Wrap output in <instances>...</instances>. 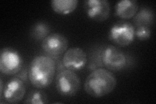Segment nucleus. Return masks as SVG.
<instances>
[{
    "label": "nucleus",
    "mask_w": 156,
    "mask_h": 104,
    "mask_svg": "<svg viewBox=\"0 0 156 104\" xmlns=\"http://www.w3.org/2000/svg\"><path fill=\"white\" fill-rule=\"evenodd\" d=\"M50 32V27L44 22H37L31 28V36L37 41L44 40L49 35Z\"/></svg>",
    "instance_id": "obj_14"
},
{
    "label": "nucleus",
    "mask_w": 156,
    "mask_h": 104,
    "mask_svg": "<svg viewBox=\"0 0 156 104\" xmlns=\"http://www.w3.org/2000/svg\"><path fill=\"white\" fill-rule=\"evenodd\" d=\"M56 71V63L48 56H38L34 58L28 68V79L37 88H44L51 85Z\"/></svg>",
    "instance_id": "obj_1"
},
{
    "label": "nucleus",
    "mask_w": 156,
    "mask_h": 104,
    "mask_svg": "<svg viewBox=\"0 0 156 104\" xmlns=\"http://www.w3.org/2000/svg\"><path fill=\"white\" fill-rule=\"evenodd\" d=\"M114 74L104 68H96L87 76L84 84L85 92L94 98H101L109 95L116 86Z\"/></svg>",
    "instance_id": "obj_2"
},
{
    "label": "nucleus",
    "mask_w": 156,
    "mask_h": 104,
    "mask_svg": "<svg viewBox=\"0 0 156 104\" xmlns=\"http://www.w3.org/2000/svg\"><path fill=\"white\" fill-rule=\"evenodd\" d=\"M55 87L61 96H74L80 89L81 80L74 71L66 69L57 76Z\"/></svg>",
    "instance_id": "obj_3"
},
{
    "label": "nucleus",
    "mask_w": 156,
    "mask_h": 104,
    "mask_svg": "<svg viewBox=\"0 0 156 104\" xmlns=\"http://www.w3.org/2000/svg\"><path fill=\"white\" fill-rule=\"evenodd\" d=\"M42 49L50 57H58L67 50L68 39L60 33L50 34L42 41Z\"/></svg>",
    "instance_id": "obj_8"
},
{
    "label": "nucleus",
    "mask_w": 156,
    "mask_h": 104,
    "mask_svg": "<svg viewBox=\"0 0 156 104\" xmlns=\"http://www.w3.org/2000/svg\"><path fill=\"white\" fill-rule=\"evenodd\" d=\"M135 34L139 41H146L151 37V30L148 27H137L135 29Z\"/></svg>",
    "instance_id": "obj_16"
},
{
    "label": "nucleus",
    "mask_w": 156,
    "mask_h": 104,
    "mask_svg": "<svg viewBox=\"0 0 156 104\" xmlns=\"http://www.w3.org/2000/svg\"><path fill=\"white\" fill-rule=\"evenodd\" d=\"M0 85H1V87H0V96H1L3 95L4 88H5L4 84H3V80H2V78L0 79Z\"/></svg>",
    "instance_id": "obj_17"
},
{
    "label": "nucleus",
    "mask_w": 156,
    "mask_h": 104,
    "mask_svg": "<svg viewBox=\"0 0 156 104\" xmlns=\"http://www.w3.org/2000/svg\"><path fill=\"white\" fill-rule=\"evenodd\" d=\"M77 0H53L51 2L53 11L59 14H68L74 12L77 8Z\"/></svg>",
    "instance_id": "obj_13"
},
{
    "label": "nucleus",
    "mask_w": 156,
    "mask_h": 104,
    "mask_svg": "<svg viewBox=\"0 0 156 104\" xmlns=\"http://www.w3.org/2000/svg\"><path fill=\"white\" fill-rule=\"evenodd\" d=\"M100 57L103 65L111 71L123 70L128 63L125 53L113 45H107L102 48Z\"/></svg>",
    "instance_id": "obj_4"
},
{
    "label": "nucleus",
    "mask_w": 156,
    "mask_h": 104,
    "mask_svg": "<svg viewBox=\"0 0 156 104\" xmlns=\"http://www.w3.org/2000/svg\"><path fill=\"white\" fill-rule=\"evenodd\" d=\"M24 103L28 104H44L49 103L48 96L46 92L41 90H33L29 93Z\"/></svg>",
    "instance_id": "obj_15"
},
{
    "label": "nucleus",
    "mask_w": 156,
    "mask_h": 104,
    "mask_svg": "<svg viewBox=\"0 0 156 104\" xmlns=\"http://www.w3.org/2000/svg\"><path fill=\"white\" fill-rule=\"evenodd\" d=\"M87 62V54L80 48H72L65 52L62 57V65L67 70H80L83 68Z\"/></svg>",
    "instance_id": "obj_10"
},
{
    "label": "nucleus",
    "mask_w": 156,
    "mask_h": 104,
    "mask_svg": "<svg viewBox=\"0 0 156 104\" xmlns=\"http://www.w3.org/2000/svg\"><path fill=\"white\" fill-rule=\"evenodd\" d=\"M139 10V3L135 0H122L115 6V14L122 19L133 18Z\"/></svg>",
    "instance_id": "obj_11"
},
{
    "label": "nucleus",
    "mask_w": 156,
    "mask_h": 104,
    "mask_svg": "<svg viewBox=\"0 0 156 104\" xmlns=\"http://www.w3.org/2000/svg\"><path fill=\"white\" fill-rule=\"evenodd\" d=\"M84 9L88 17L96 22L105 21L110 15V4L107 0H87Z\"/></svg>",
    "instance_id": "obj_9"
},
{
    "label": "nucleus",
    "mask_w": 156,
    "mask_h": 104,
    "mask_svg": "<svg viewBox=\"0 0 156 104\" xmlns=\"http://www.w3.org/2000/svg\"><path fill=\"white\" fill-rule=\"evenodd\" d=\"M23 59L20 53L11 48H5L0 54V70L5 75H14L22 70Z\"/></svg>",
    "instance_id": "obj_6"
},
{
    "label": "nucleus",
    "mask_w": 156,
    "mask_h": 104,
    "mask_svg": "<svg viewBox=\"0 0 156 104\" xmlns=\"http://www.w3.org/2000/svg\"><path fill=\"white\" fill-rule=\"evenodd\" d=\"M26 91L24 81L18 77L9 80L5 85L3 95L0 96V102L18 103L22 101Z\"/></svg>",
    "instance_id": "obj_7"
},
{
    "label": "nucleus",
    "mask_w": 156,
    "mask_h": 104,
    "mask_svg": "<svg viewBox=\"0 0 156 104\" xmlns=\"http://www.w3.org/2000/svg\"><path fill=\"white\" fill-rule=\"evenodd\" d=\"M155 16L153 11L150 8L143 7L136 13L133 17V23L137 27H148L152 26L154 22Z\"/></svg>",
    "instance_id": "obj_12"
},
{
    "label": "nucleus",
    "mask_w": 156,
    "mask_h": 104,
    "mask_svg": "<svg viewBox=\"0 0 156 104\" xmlns=\"http://www.w3.org/2000/svg\"><path fill=\"white\" fill-rule=\"evenodd\" d=\"M133 25L127 22H120L114 24L109 32L111 41L121 47L128 46L132 43L135 37Z\"/></svg>",
    "instance_id": "obj_5"
}]
</instances>
